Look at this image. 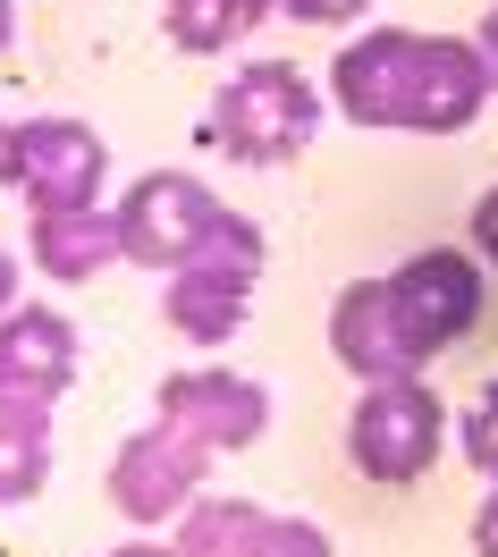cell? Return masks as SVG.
Wrapping results in <instances>:
<instances>
[{"instance_id": "obj_1", "label": "cell", "mask_w": 498, "mask_h": 557, "mask_svg": "<svg viewBox=\"0 0 498 557\" xmlns=\"http://www.w3.org/2000/svg\"><path fill=\"white\" fill-rule=\"evenodd\" d=\"M490 102V69L473 35H423V26H372L347 35L329 60V110L389 136H464Z\"/></svg>"}, {"instance_id": "obj_2", "label": "cell", "mask_w": 498, "mask_h": 557, "mask_svg": "<svg viewBox=\"0 0 498 557\" xmlns=\"http://www.w3.org/2000/svg\"><path fill=\"white\" fill-rule=\"evenodd\" d=\"M321 119H329V85H313L287 60H246L220 76V94L203 102V152L246 161V170H287L296 152H313Z\"/></svg>"}, {"instance_id": "obj_3", "label": "cell", "mask_w": 498, "mask_h": 557, "mask_svg": "<svg viewBox=\"0 0 498 557\" xmlns=\"http://www.w3.org/2000/svg\"><path fill=\"white\" fill-rule=\"evenodd\" d=\"M253 287H262V220H246V211L228 203L212 220V237L161 278V321L178 338H195V347H220V338L246 330Z\"/></svg>"}, {"instance_id": "obj_4", "label": "cell", "mask_w": 498, "mask_h": 557, "mask_svg": "<svg viewBox=\"0 0 498 557\" xmlns=\"http://www.w3.org/2000/svg\"><path fill=\"white\" fill-rule=\"evenodd\" d=\"M482 271H490V262H482V253H457V245H423V253H406L397 271H381L397 347H406L414 372H423L431 355L464 347V338L482 330V296H490Z\"/></svg>"}, {"instance_id": "obj_5", "label": "cell", "mask_w": 498, "mask_h": 557, "mask_svg": "<svg viewBox=\"0 0 498 557\" xmlns=\"http://www.w3.org/2000/svg\"><path fill=\"white\" fill-rule=\"evenodd\" d=\"M448 448V406L431 397L423 372L397 381H363V397L347 406V465L381 490H414Z\"/></svg>"}, {"instance_id": "obj_6", "label": "cell", "mask_w": 498, "mask_h": 557, "mask_svg": "<svg viewBox=\"0 0 498 557\" xmlns=\"http://www.w3.org/2000/svg\"><path fill=\"white\" fill-rule=\"evenodd\" d=\"M203 482H212V448L203 440H186L178 422H144V431H127L119 440V456H110V507L136 523V532H161V523H178L195 498H203Z\"/></svg>"}, {"instance_id": "obj_7", "label": "cell", "mask_w": 498, "mask_h": 557, "mask_svg": "<svg viewBox=\"0 0 498 557\" xmlns=\"http://www.w3.org/2000/svg\"><path fill=\"white\" fill-rule=\"evenodd\" d=\"M220 211H228V203H220L203 177H186V170H144L136 186L119 195V253L170 278L195 245L212 237Z\"/></svg>"}, {"instance_id": "obj_8", "label": "cell", "mask_w": 498, "mask_h": 557, "mask_svg": "<svg viewBox=\"0 0 498 557\" xmlns=\"http://www.w3.org/2000/svg\"><path fill=\"white\" fill-rule=\"evenodd\" d=\"M152 414L178 422L186 440H203V448H253L262 431H271V388L246 381V372H170L161 381V397H152Z\"/></svg>"}, {"instance_id": "obj_9", "label": "cell", "mask_w": 498, "mask_h": 557, "mask_svg": "<svg viewBox=\"0 0 498 557\" xmlns=\"http://www.w3.org/2000/svg\"><path fill=\"white\" fill-rule=\"evenodd\" d=\"M110 186V144L102 127L85 119H26V170H17V195L35 211H85L102 203Z\"/></svg>"}, {"instance_id": "obj_10", "label": "cell", "mask_w": 498, "mask_h": 557, "mask_svg": "<svg viewBox=\"0 0 498 557\" xmlns=\"http://www.w3.org/2000/svg\"><path fill=\"white\" fill-rule=\"evenodd\" d=\"M76 381V321L51 305H9L0 313V397H69Z\"/></svg>"}, {"instance_id": "obj_11", "label": "cell", "mask_w": 498, "mask_h": 557, "mask_svg": "<svg viewBox=\"0 0 498 557\" xmlns=\"http://www.w3.org/2000/svg\"><path fill=\"white\" fill-rule=\"evenodd\" d=\"M329 355H338V372H356V381H397V372H414L406 347H397V321H389L381 278H347V287L329 296Z\"/></svg>"}, {"instance_id": "obj_12", "label": "cell", "mask_w": 498, "mask_h": 557, "mask_svg": "<svg viewBox=\"0 0 498 557\" xmlns=\"http://www.w3.org/2000/svg\"><path fill=\"white\" fill-rule=\"evenodd\" d=\"M26 253H35V271H42V278L85 287V278H102V262H127V253H119V211H110V203H85V211H35Z\"/></svg>"}, {"instance_id": "obj_13", "label": "cell", "mask_w": 498, "mask_h": 557, "mask_svg": "<svg viewBox=\"0 0 498 557\" xmlns=\"http://www.w3.org/2000/svg\"><path fill=\"white\" fill-rule=\"evenodd\" d=\"M51 482V406L0 397V507H26Z\"/></svg>"}, {"instance_id": "obj_14", "label": "cell", "mask_w": 498, "mask_h": 557, "mask_svg": "<svg viewBox=\"0 0 498 557\" xmlns=\"http://www.w3.org/2000/svg\"><path fill=\"white\" fill-rule=\"evenodd\" d=\"M262 17H279V0H161V35L178 51H195V60L237 51Z\"/></svg>"}, {"instance_id": "obj_15", "label": "cell", "mask_w": 498, "mask_h": 557, "mask_svg": "<svg viewBox=\"0 0 498 557\" xmlns=\"http://www.w3.org/2000/svg\"><path fill=\"white\" fill-rule=\"evenodd\" d=\"M262 523H271V507H253V498H195L178 516V557H246L253 541H262Z\"/></svg>"}, {"instance_id": "obj_16", "label": "cell", "mask_w": 498, "mask_h": 557, "mask_svg": "<svg viewBox=\"0 0 498 557\" xmlns=\"http://www.w3.org/2000/svg\"><path fill=\"white\" fill-rule=\"evenodd\" d=\"M457 456L482 473V482H498V381H482L473 406L457 414Z\"/></svg>"}, {"instance_id": "obj_17", "label": "cell", "mask_w": 498, "mask_h": 557, "mask_svg": "<svg viewBox=\"0 0 498 557\" xmlns=\"http://www.w3.org/2000/svg\"><path fill=\"white\" fill-rule=\"evenodd\" d=\"M246 557H338V549H329V532H321L313 516H271Z\"/></svg>"}, {"instance_id": "obj_18", "label": "cell", "mask_w": 498, "mask_h": 557, "mask_svg": "<svg viewBox=\"0 0 498 557\" xmlns=\"http://www.w3.org/2000/svg\"><path fill=\"white\" fill-rule=\"evenodd\" d=\"M372 0H279V17H296V26H356Z\"/></svg>"}, {"instance_id": "obj_19", "label": "cell", "mask_w": 498, "mask_h": 557, "mask_svg": "<svg viewBox=\"0 0 498 557\" xmlns=\"http://www.w3.org/2000/svg\"><path fill=\"white\" fill-rule=\"evenodd\" d=\"M464 237H473V253L498 271V186H482L473 195V220H464Z\"/></svg>"}, {"instance_id": "obj_20", "label": "cell", "mask_w": 498, "mask_h": 557, "mask_svg": "<svg viewBox=\"0 0 498 557\" xmlns=\"http://www.w3.org/2000/svg\"><path fill=\"white\" fill-rule=\"evenodd\" d=\"M17 170H26V127L0 119V186H17Z\"/></svg>"}, {"instance_id": "obj_21", "label": "cell", "mask_w": 498, "mask_h": 557, "mask_svg": "<svg viewBox=\"0 0 498 557\" xmlns=\"http://www.w3.org/2000/svg\"><path fill=\"white\" fill-rule=\"evenodd\" d=\"M473 557H498V482H490V498L473 507Z\"/></svg>"}, {"instance_id": "obj_22", "label": "cell", "mask_w": 498, "mask_h": 557, "mask_svg": "<svg viewBox=\"0 0 498 557\" xmlns=\"http://www.w3.org/2000/svg\"><path fill=\"white\" fill-rule=\"evenodd\" d=\"M473 51H482V69H490V94H498V9L473 26Z\"/></svg>"}, {"instance_id": "obj_23", "label": "cell", "mask_w": 498, "mask_h": 557, "mask_svg": "<svg viewBox=\"0 0 498 557\" xmlns=\"http://www.w3.org/2000/svg\"><path fill=\"white\" fill-rule=\"evenodd\" d=\"M17 271H26V262H17V253H0V313H9V305H26V296H17Z\"/></svg>"}, {"instance_id": "obj_24", "label": "cell", "mask_w": 498, "mask_h": 557, "mask_svg": "<svg viewBox=\"0 0 498 557\" xmlns=\"http://www.w3.org/2000/svg\"><path fill=\"white\" fill-rule=\"evenodd\" d=\"M9 35H17V9H9V0H0V51H9Z\"/></svg>"}]
</instances>
